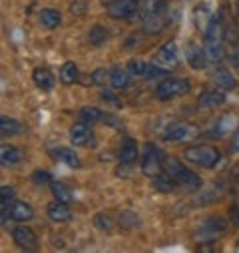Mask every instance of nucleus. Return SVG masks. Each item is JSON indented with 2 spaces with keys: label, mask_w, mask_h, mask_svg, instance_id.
I'll return each mask as SVG.
<instances>
[{
  "label": "nucleus",
  "mask_w": 239,
  "mask_h": 253,
  "mask_svg": "<svg viewBox=\"0 0 239 253\" xmlns=\"http://www.w3.org/2000/svg\"><path fill=\"white\" fill-rule=\"evenodd\" d=\"M78 76H80V72H78V66L74 62H66V64L60 68V80L64 84H74L78 80Z\"/></svg>",
  "instance_id": "28"
},
{
  "label": "nucleus",
  "mask_w": 239,
  "mask_h": 253,
  "mask_svg": "<svg viewBox=\"0 0 239 253\" xmlns=\"http://www.w3.org/2000/svg\"><path fill=\"white\" fill-rule=\"evenodd\" d=\"M225 92L221 88H209V90H203L201 96H199V106L203 108H215V106H221L225 104Z\"/></svg>",
  "instance_id": "15"
},
{
  "label": "nucleus",
  "mask_w": 239,
  "mask_h": 253,
  "mask_svg": "<svg viewBox=\"0 0 239 253\" xmlns=\"http://www.w3.org/2000/svg\"><path fill=\"white\" fill-rule=\"evenodd\" d=\"M118 221H120V225L126 227V229H138V227L142 225L140 217H138L136 211H132V210H122V211H120Z\"/></svg>",
  "instance_id": "26"
},
{
  "label": "nucleus",
  "mask_w": 239,
  "mask_h": 253,
  "mask_svg": "<svg viewBox=\"0 0 239 253\" xmlns=\"http://www.w3.org/2000/svg\"><path fill=\"white\" fill-rule=\"evenodd\" d=\"M229 219H231V223H233L235 227H239V206H233V208L229 210Z\"/></svg>",
  "instance_id": "36"
},
{
  "label": "nucleus",
  "mask_w": 239,
  "mask_h": 253,
  "mask_svg": "<svg viewBox=\"0 0 239 253\" xmlns=\"http://www.w3.org/2000/svg\"><path fill=\"white\" fill-rule=\"evenodd\" d=\"M20 160H22V154H20L18 148H14V146H2L0 148V164H2L4 168L16 166Z\"/></svg>",
  "instance_id": "20"
},
{
  "label": "nucleus",
  "mask_w": 239,
  "mask_h": 253,
  "mask_svg": "<svg viewBox=\"0 0 239 253\" xmlns=\"http://www.w3.org/2000/svg\"><path fill=\"white\" fill-rule=\"evenodd\" d=\"M32 78H34V82H36V86H38L40 90H52V88H54V76H52L46 68L34 70Z\"/></svg>",
  "instance_id": "25"
},
{
  "label": "nucleus",
  "mask_w": 239,
  "mask_h": 253,
  "mask_svg": "<svg viewBox=\"0 0 239 253\" xmlns=\"http://www.w3.org/2000/svg\"><path fill=\"white\" fill-rule=\"evenodd\" d=\"M12 241L24 251H32L38 247V237L28 225H16L12 229Z\"/></svg>",
  "instance_id": "9"
},
{
  "label": "nucleus",
  "mask_w": 239,
  "mask_h": 253,
  "mask_svg": "<svg viewBox=\"0 0 239 253\" xmlns=\"http://www.w3.org/2000/svg\"><path fill=\"white\" fill-rule=\"evenodd\" d=\"M32 179H34V183H40V185L52 183V175H50L46 169H36V171L32 173Z\"/></svg>",
  "instance_id": "33"
},
{
  "label": "nucleus",
  "mask_w": 239,
  "mask_h": 253,
  "mask_svg": "<svg viewBox=\"0 0 239 253\" xmlns=\"http://www.w3.org/2000/svg\"><path fill=\"white\" fill-rule=\"evenodd\" d=\"M136 160H138V144H136V140L128 138V140H124L122 148H120V162L124 166H132Z\"/></svg>",
  "instance_id": "17"
},
{
  "label": "nucleus",
  "mask_w": 239,
  "mask_h": 253,
  "mask_svg": "<svg viewBox=\"0 0 239 253\" xmlns=\"http://www.w3.org/2000/svg\"><path fill=\"white\" fill-rule=\"evenodd\" d=\"M94 225H96V229H100V231H110L112 227H114V219L110 217V213H96L94 215Z\"/></svg>",
  "instance_id": "31"
},
{
  "label": "nucleus",
  "mask_w": 239,
  "mask_h": 253,
  "mask_svg": "<svg viewBox=\"0 0 239 253\" xmlns=\"http://www.w3.org/2000/svg\"><path fill=\"white\" fill-rule=\"evenodd\" d=\"M186 60L194 70H203L207 66V54L205 48L196 44V42H188L186 46Z\"/></svg>",
  "instance_id": "11"
},
{
  "label": "nucleus",
  "mask_w": 239,
  "mask_h": 253,
  "mask_svg": "<svg viewBox=\"0 0 239 253\" xmlns=\"http://www.w3.org/2000/svg\"><path fill=\"white\" fill-rule=\"evenodd\" d=\"M194 136V126L184 124V122H171L167 124L163 132H161V140L163 142H184L188 138Z\"/></svg>",
  "instance_id": "7"
},
{
  "label": "nucleus",
  "mask_w": 239,
  "mask_h": 253,
  "mask_svg": "<svg viewBox=\"0 0 239 253\" xmlns=\"http://www.w3.org/2000/svg\"><path fill=\"white\" fill-rule=\"evenodd\" d=\"M110 86L114 90H126L130 86V80H132V74L128 72V68H122V66H114L110 70Z\"/></svg>",
  "instance_id": "13"
},
{
  "label": "nucleus",
  "mask_w": 239,
  "mask_h": 253,
  "mask_svg": "<svg viewBox=\"0 0 239 253\" xmlns=\"http://www.w3.org/2000/svg\"><path fill=\"white\" fill-rule=\"evenodd\" d=\"M237 14H239V0H237Z\"/></svg>",
  "instance_id": "38"
},
{
  "label": "nucleus",
  "mask_w": 239,
  "mask_h": 253,
  "mask_svg": "<svg viewBox=\"0 0 239 253\" xmlns=\"http://www.w3.org/2000/svg\"><path fill=\"white\" fill-rule=\"evenodd\" d=\"M54 156L60 162H64L66 166H70V168H80V158H78V154L72 148H56Z\"/></svg>",
  "instance_id": "23"
},
{
  "label": "nucleus",
  "mask_w": 239,
  "mask_h": 253,
  "mask_svg": "<svg viewBox=\"0 0 239 253\" xmlns=\"http://www.w3.org/2000/svg\"><path fill=\"white\" fill-rule=\"evenodd\" d=\"M167 70H169V68H163V66H159V64H148V72H146V78H150V80L167 78Z\"/></svg>",
  "instance_id": "32"
},
{
  "label": "nucleus",
  "mask_w": 239,
  "mask_h": 253,
  "mask_svg": "<svg viewBox=\"0 0 239 253\" xmlns=\"http://www.w3.org/2000/svg\"><path fill=\"white\" fill-rule=\"evenodd\" d=\"M52 194L58 202H70L72 200V192H70V187L62 181H52Z\"/></svg>",
  "instance_id": "29"
},
{
  "label": "nucleus",
  "mask_w": 239,
  "mask_h": 253,
  "mask_svg": "<svg viewBox=\"0 0 239 253\" xmlns=\"http://www.w3.org/2000/svg\"><path fill=\"white\" fill-rule=\"evenodd\" d=\"M186 160L203 169H213L219 164V152L211 146H190L184 152Z\"/></svg>",
  "instance_id": "3"
},
{
  "label": "nucleus",
  "mask_w": 239,
  "mask_h": 253,
  "mask_svg": "<svg viewBox=\"0 0 239 253\" xmlns=\"http://www.w3.org/2000/svg\"><path fill=\"white\" fill-rule=\"evenodd\" d=\"M203 48H205L207 60H211V62H221L225 56V46H223L221 38H205Z\"/></svg>",
  "instance_id": "16"
},
{
  "label": "nucleus",
  "mask_w": 239,
  "mask_h": 253,
  "mask_svg": "<svg viewBox=\"0 0 239 253\" xmlns=\"http://www.w3.org/2000/svg\"><path fill=\"white\" fill-rule=\"evenodd\" d=\"M128 72L134 76V78H146V72H148V62L140 60V58H134L128 62Z\"/></svg>",
  "instance_id": "30"
},
{
  "label": "nucleus",
  "mask_w": 239,
  "mask_h": 253,
  "mask_svg": "<svg viewBox=\"0 0 239 253\" xmlns=\"http://www.w3.org/2000/svg\"><path fill=\"white\" fill-rule=\"evenodd\" d=\"M154 187L158 189V192H161V194H171V192H175V187H179V185L165 171H161V173H158L154 177Z\"/></svg>",
  "instance_id": "21"
},
{
  "label": "nucleus",
  "mask_w": 239,
  "mask_h": 253,
  "mask_svg": "<svg viewBox=\"0 0 239 253\" xmlns=\"http://www.w3.org/2000/svg\"><path fill=\"white\" fill-rule=\"evenodd\" d=\"M46 213H48V217L54 221V223H64V221H68L70 217H72V210H70V206L66 204V202H52L48 208H46Z\"/></svg>",
  "instance_id": "12"
},
{
  "label": "nucleus",
  "mask_w": 239,
  "mask_h": 253,
  "mask_svg": "<svg viewBox=\"0 0 239 253\" xmlns=\"http://www.w3.org/2000/svg\"><path fill=\"white\" fill-rule=\"evenodd\" d=\"M163 171L179 185V187H184L188 189V192H194V189H198L201 185V179L196 171H192L188 166H184L182 162H177L175 158H169L165 160L163 164Z\"/></svg>",
  "instance_id": "1"
},
{
  "label": "nucleus",
  "mask_w": 239,
  "mask_h": 253,
  "mask_svg": "<svg viewBox=\"0 0 239 253\" xmlns=\"http://www.w3.org/2000/svg\"><path fill=\"white\" fill-rule=\"evenodd\" d=\"M192 90V82L188 78H163L156 86V98L158 100H173L175 96H184Z\"/></svg>",
  "instance_id": "4"
},
{
  "label": "nucleus",
  "mask_w": 239,
  "mask_h": 253,
  "mask_svg": "<svg viewBox=\"0 0 239 253\" xmlns=\"http://www.w3.org/2000/svg\"><path fill=\"white\" fill-rule=\"evenodd\" d=\"M106 40H108V30H106L102 24H96V26L90 28V32H88V42H90L92 46H104Z\"/></svg>",
  "instance_id": "27"
},
{
  "label": "nucleus",
  "mask_w": 239,
  "mask_h": 253,
  "mask_svg": "<svg viewBox=\"0 0 239 253\" xmlns=\"http://www.w3.org/2000/svg\"><path fill=\"white\" fill-rule=\"evenodd\" d=\"M163 164H165V154L161 152V148H158L156 144H146L142 156V171L154 179L158 173L163 171Z\"/></svg>",
  "instance_id": "5"
},
{
  "label": "nucleus",
  "mask_w": 239,
  "mask_h": 253,
  "mask_svg": "<svg viewBox=\"0 0 239 253\" xmlns=\"http://www.w3.org/2000/svg\"><path fill=\"white\" fill-rule=\"evenodd\" d=\"M70 142L72 146H84V148H94L96 146V138L90 130V124H84V122H78L70 128Z\"/></svg>",
  "instance_id": "8"
},
{
  "label": "nucleus",
  "mask_w": 239,
  "mask_h": 253,
  "mask_svg": "<svg viewBox=\"0 0 239 253\" xmlns=\"http://www.w3.org/2000/svg\"><path fill=\"white\" fill-rule=\"evenodd\" d=\"M100 98H102L104 102H108V104H112V106H120V100H116V96H114V92H110V90H104V92L100 94Z\"/></svg>",
  "instance_id": "35"
},
{
  "label": "nucleus",
  "mask_w": 239,
  "mask_h": 253,
  "mask_svg": "<svg viewBox=\"0 0 239 253\" xmlns=\"http://www.w3.org/2000/svg\"><path fill=\"white\" fill-rule=\"evenodd\" d=\"M229 177H231L235 183H239V162H237V164L231 168V173H229Z\"/></svg>",
  "instance_id": "37"
},
{
  "label": "nucleus",
  "mask_w": 239,
  "mask_h": 253,
  "mask_svg": "<svg viewBox=\"0 0 239 253\" xmlns=\"http://www.w3.org/2000/svg\"><path fill=\"white\" fill-rule=\"evenodd\" d=\"M106 10L114 20H130L138 12V0H112Z\"/></svg>",
  "instance_id": "6"
},
{
  "label": "nucleus",
  "mask_w": 239,
  "mask_h": 253,
  "mask_svg": "<svg viewBox=\"0 0 239 253\" xmlns=\"http://www.w3.org/2000/svg\"><path fill=\"white\" fill-rule=\"evenodd\" d=\"M62 22V14H60L56 8H44L40 10V24L46 28H56Z\"/></svg>",
  "instance_id": "24"
},
{
  "label": "nucleus",
  "mask_w": 239,
  "mask_h": 253,
  "mask_svg": "<svg viewBox=\"0 0 239 253\" xmlns=\"http://www.w3.org/2000/svg\"><path fill=\"white\" fill-rule=\"evenodd\" d=\"M106 78H110V72L104 70V68H100V70H96V72L92 74V84H104Z\"/></svg>",
  "instance_id": "34"
},
{
  "label": "nucleus",
  "mask_w": 239,
  "mask_h": 253,
  "mask_svg": "<svg viewBox=\"0 0 239 253\" xmlns=\"http://www.w3.org/2000/svg\"><path fill=\"white\" fill-rule=\"evenodd\" d=\"M227 231V219L221 215H211L207 219H203L196 231H194V241L198 245H205V243H215L223 233Z\"/></svg>",
  "instance_id": "2"
},
{
  "label": "nucleus",
  "mask_w": 239,
  "mask_h": 253,
  "mask_svg": "<svg viewBox=\"0 0 239 253\" xmlns=\"http://www.w3.org/2000/svg\"><path fill=\"white\" fill-rule=\"evenodd\" d=\"M78 118H80V122L92 126V124L104 120V112H102L100 108H96V106H84V108L78 112Z\"/></svg>",
  "instance_id": "22"
},
{
  "label": "nucleus",
  "mask_w": 239,
  "mask_h": 253,
  "mask_svg": "<svg viewBox=\"0 0 239 253\" xmlns=\"http://www.w3.org/2000/svg\"><path fill=\"white\" fill-rule=\"evenodd\" d=\"M22 130H24V126L18 120L8 118V116L0 118V134L2 136H18V134H22Z\"/></svg>",
  "instance_id": "19"
},
{
  "label": "nucleus",
  "mask_w": 239,
  "mask_h": 253,
  "mask_svg": "<svg viewBox=\"0 0 239 253\" xmlns=\"http://www.w3.org/2000/svg\"><path fill=\"white\" fill-rule=\"evenodd\" d=\"M211 80H213V84H215L217 88H221V90H235V88H237L235 76H233L227 68H221V66L211 72Z\"/></svg>",
  "instance_id": "14"
},
{
  "label": "nucleus",
  "mask_w": 239,
  "mask_h": 253,
  "mask_svg": "<svg viewBox=\"0 0 239 253\" xmlns=\"http://www.w3.org/2000/svg\"><path fill=\"white\" fill-rule=\"evenodd\" d=\"M156 60H158V64H159V66H163V68H175V66H177V62H179L177 44H175L173 40H169V42L161 44V46H159V50H158Z\"/></svg>",
  "instance_id": "10"
},
{
  "label": "nucleus",
  "mask_w": 239,
  "mask_h": 253,
  "mask_svg": "<svg viewBox=\"0 0 239 253\" xmlns=\"http://www.w3.org/2000/svg\"><path fill=\"white\" fill-rule=\"evenodd\" d=\"M10 217L14 219V221H28V219H32L34 217V210H32V206L30 204H26V202H14L12 204V208H10Z\"/></svg>",
  "instance_id": "18"
}]
</instances>
